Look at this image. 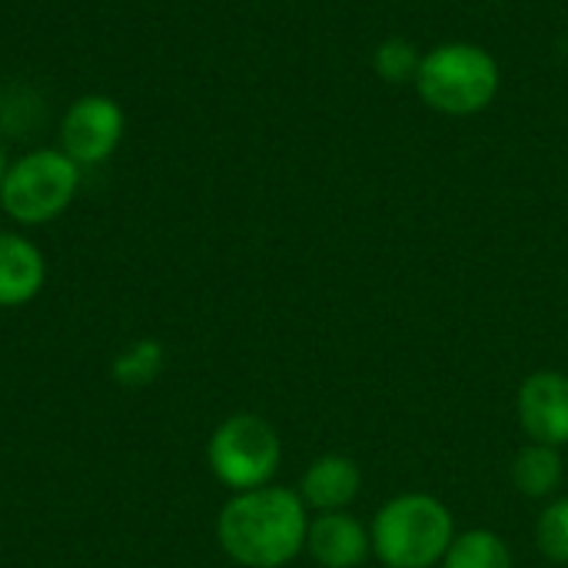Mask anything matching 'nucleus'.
Here are the masks:
<instances>
[{
	"instance_id": "nucleus-18",
	"label": "nucleus",
	"mask_w": 568,
	"mask_h": 568,
	"mask_svg": "<svg viewBox=\"0 0 568 568\" xmlns=\"http://www.w3.org/2000/svg\"><path fill=\"white\" fill-rule=\"evenodd\" d=\"M0 100H3V90H0Z\"/></svg>"
},
{
	"instance_id": "nucleus-5",
	"label": "nucleus",
	"mask_w": 568,
	"mask_h": 568,
	"mask_svg": "<svg viewBox=\"0 0 568 568\" xmlns=\"http://www.w3.org/2000/svg\"><path fill=\"white\" fill-rule=\"evenodd\" d=\"M206 463L226 489L233 493L260 489L273 483L283 463V443L270 419L253 413H236L213 429L206 446Z\"/></svg>"
},
{
	"instance_id": "nucleus-7",
	"label": "nucleus",
	"mask_w": 568,
	"mask_h": 568,
	"mask_svg": "<svg viewBox=\"0 0 568 568\" xmlns=\"http://www.w3.org/2000/svg\"><path fill=\"white\" fill-rule=\"evenodd\" d=\"M516 416L529 443L568 446V376L559 369H536L519 383Z\"/></svg>"
},
{
	"instance_id": "nucleus-17",
	"label": "nucleus",
	"mask_w": 568,
	"mask_h": 568,
	"mask_svg": "<svg viewBox=\"0 0 568 568\" xmlns=\"http://www.w3.org/2000/svg\"><path fill=\"white\" fill-rule=\"evenodd\" d=\"M493 3H506V0H493Z\"/></svg>"
},
{
	"instance_id": "nucleus-8",
	"label": "nucleus",
	"mask_w": 568,
	"mask_h": 568,
	"mask_svg": "<svg viewBox=\"0 0 568 568\" xmlns=\"http://www.w3.org/2000/svg\"><path fill=\"white\" fill-rule=\"evenodd\" d=\"M306 552L320 568H359L373 556L369 526L343 513H316L306 529Z\"/></svg>"
},
{
	"instance_id": "nucleus-13",
	"label": "nucleus",
	"mask_w": 568,
	"mask_h": 568,
	"mask_svg": "<svg viewBox=\"0 0 568 568\" xmlns=\"http://www.w3.org/2000/svg\"><path fill=\"white\" fill-rule=\"evenodd\" d=\"M419 63H423V53L406 37H389V40L376 43V50H373V73L383 83H396V87L413 83L419 73Z\"/></svg>"
},
{
	"instance_id": "nucleus-3",
	"label": "nucleus",
	"mask_w": 568,
	"mask_h": 568,
	"mask_svg": "<svg viewBox=\"0 0 568 568\" xmlns=\"http://www.w3.org/2000/svg\"><path fill=\"white\" fill-rule=\"evenodd\" d=\"M503 83L499 60L469 40H449L423 53L413 80L419 100L446 116H476L493 106Z\"/></svg>"
},
{
	"instance_id": "nucleus-9",
	"label": "nucleus",
	"mask_w": 568,
	"mask_h": 568,
	"mask_svg": "<svg viewBox=\"0 0 568 568\" xmlns=\"http://www.w3.org/2000/svg\"><path fill=\"white\" fill-rule=\"evenodd\" d=\"M359 489H363V473L356 459L343 453H326L306 466L296 493L313 513H343L359 499Z\"/></svg>"
},
{
	"instance_id": "nucleus-10",
	"label": "nucleus",
	"mask_w": 568,
	"mask_h": 568,
	"mask_svg": "<svg viewBox=\"0 0 568 568\" xmlns=\"http://www.w3.org/2000/svg\"><path fill=\"white\" fill-rule=\"evenodd\" d=\"M47 283V260L20 233L0 230V310H17L30 300Z\"/></svg>"
},
{
	"instance_id": "nucleus-2",
	"label": "nucleus",
	"mask_w": 568,
	"mask_h": 568,
	"mask_svg": "<svg viewBox=\"0 0 568 568\" xmlns=\"http://www.w3.org/2000/svg\"><path fill=\"white\" fill-rule=\"evenodd\" d=\"M456 539L449 506L429 493H403L383 503L369 523L373 556L386 568H433Z\"/></svg>"
},
{
	"instance_id": "nucleus-1",
	"label": "nucleus",
	"mask_w": 568,
	"mask_h": 568,
	"mask_svg": "<svg viewBox=\"0 0 568 568\" xmlns=\"http://www.w3.org/2000/svg\"><path fill=\"white\" fill-rule=\"evenodd\" d=\"M306 503L296 489L260 486L233 493L220 509L216 539L223 552L243 568H283L306 549Z\"/></svg>"
},
{
	"instance_id": "nucleus-6",
	"label": "nucleus",
	"mask_w": 568,
	"mask_h": 568,
	"mask_svg": "<svg viewBox=\"0 0 568 568\" xmlns=\"http://www.w3.org/2000/svg\"><path fill=\"white\" fill-rule=\"evenodd\" d=\"M126 113L106 93L77 97L60 120V150L77 166H97L110 160L123 140Z\"/></svg>"
},
{
	"instance_id": "nucleus-15",
	"label": "nucleus",
	"mask_w": 568,
	"mask_h": 568,
	"mask_svg": "<svg viewBox=\"0 0 568 568\" xmlns=\"http://www.w3.org/2000/svg\"><path fill=\"white\" fill-rule=\"evenodd\" d=\"M160 366H163V346L153 339H143L116 356L113 373L123 386H146L160 373Z\"/></svg>"
},
{
	"instance_id": "nucleus-4",
	"label": "nucleus",
	"mask_w": 568,
	"mask_h": 568,
	"mask_svg": "<svg viewBox=\"0 0 568 568\" xmlns=\"http://www.w3.org/2000/svg\"><path fill=\"white\" fill-rule=\"evenodd\" d=\"M80 190V166L63 150H33L7 166L0 206L23 226H43L70 210Z\"/></svg>"
},
{
	"instance_id": "nucleus-12",
	"label": "nucleus",
	"mask_w": 568,
	"mask_h": 568,
	"mask_svg": "<svg viewBox=\"0 0 568 568\" xmlns=\"http://www.w3.org/2000/svg\"><path fill=\"white\" fill-rule=\"evenodd\" d=\"M443 568H516L509 542L493 529H466L456 532L449 552L443 556Z\"/></svg>"
},
{
	"instance_id": "nucleus-16",
	"label": "nucleus",
	"mask_w": 568,
	"mask_h": 568,
	"mask_svg": "<svg viewBox=\"0 0 568 568\" xmlns=\"http://www.w3.org/2000/svg\"><path fill=\"white\" fill-rule=\"evenodd\" d=\"M3 173H7V160H3V150H0V183H3Z\"/></svg>"
},
{
	"instance_id": "nucleus-11",
	"label": "nucleus",
	"mask_w": 568,
	"mask_h": 568,
	"mask_svg": "<svg viewBox=\"0 0 568 568\" xmlns=\"http://www.w3.org/2000/svg\"><path fill=\"white\" fill-rule=\"evenodd\" d=\"M509 479H513L516 493L526 496V499H552L562 489L566 463H562L559 449L539 446V443H526L513 456Z\"/></svg>"
},
{
	"instance_id": "nucleus-14",
	"label": "nucleus",
	"mask_w": 568,
	"mask_h": 568,
	"mask_svg": "<svg viewBox=\"0 0 568 568\" xmlns=\"http://www.w3.org/2000/svg\"><path fill=\"white\" fill-rule=\"evenodd\" d=\"M536 549L549 562L568 566V496L552 499L536 519Z\"/></svg>"
}]
</instances>
